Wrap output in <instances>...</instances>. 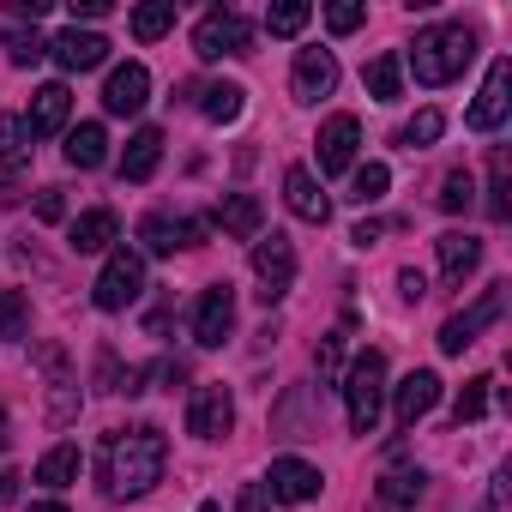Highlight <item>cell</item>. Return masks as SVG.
Returning <instances> with one entry per match:
<instances>
[{
  "instance_id": "obj_25",
  "label": "cell",
  "mask_w": 512,
  "mask_h": 512,
  "mask_svg": "<svg viewBox=\"0 0 512 512\" xmlns=\"http://www.w3.org/2000/svg\"><path fill=\"white\" fill-rule=\"evenodd\" d=\"M422 488H428V482H422V470H392V476H380V488H374V494H380V506L404 512V506H416V500H422Z\"/></svg>"
},
{
  "instance_id": "obj_21",
  "label": "cell",
  "mask_w": 512,
  "mask_h": 512,
  "mask_svg": "<svg viewBox=\"0 0 512 512\" xmlns=\"http://www.w3.org/2000/svg\"><path fill=\"white\" fill-rule=\"evenodd\" d=\"M260 223H266V205L253 199V193H223V205H217V229L223 235L253 241V235H260Z\"/></svg>"
},
{
  "instance_id": "obj_44",
  "label": "cell",
  "mask_w": 512,
  "mask_h": 512,
  "mask_svg": "<svg viewBox=\"0 0 512 512\" xmlns=\"http://www.w3.org/2000/svg\"><path fill=\"white\" fill-rule=\"evenodd\" d=\"M79 19H109V0H73V25Z\"/></svg>"
},
{
  "instance_id": "obj_11",
  "label": "cell",
  "mask_w": 512,
  "mask_h": 512,
  "mask_svg": "<svg viewBox=\"0 0 512 512\" xmlns=\"http://www.w3.org/2000/svg\"><path fill=\"white\" fill-rule=\"evenodd\" d=\"M506 91H512V61L500 55V61L488 67V79H482V97L470 103V127H476V133H494V127L506 121Z\"/></svg>"
},
{
  "instance_id": "obj_6",
  "label": "cell",
  "mask_w": 512,
  "mask_h": 512,
  "mask_svg": "<svg viewBox=\"0 0 512 512\" xmlns=\"http://www.w3.org/2000/svg\"><path fill=\"white\" fill-rule=\"evenodd\" d=\"M253 278H260V302H278L296 284V241L278 229L253 241Z\"/></svg>"
},
{
  "instance_id": "obj_29",
  "label": "cell",
  "mask_w": 512,
  "mask_h": 512,
  "mask_svg": "<svg viewBox=\"0 0 512 512\" xmlns=\"http://www.w3.org/2000/svg\"><path fill=\"white\" fill-rule=\"evenodd\" d=\"M163 31H175V0H151V7L133 13V37L139 43H157Z\"/></svg>"
},
{
  "instance_id": "obj_47",
  "label": "cell",
  "mask_w": 512,
  "mask_h": 512,
  "mask_svg": "<svg viewBox=\"0 0 512 512\" xmlns=\"http://www.w3.org/2000/svg\"><path fill=\"white\" fill-rule=\"evenodd\" d=\"M482 512H506V476H494V488H488V506Z\"/></svg>"
},
{
  "instance_id": "obj_9",
  "label": "cell",
  "mask_w": 512,
  "mask_h": 512,
  "mask_svg": "<svg viewBox=\"0 0 512 512\" xmlns=\"http://www.w3.org/2000/svg\"><path fill=\"white\" fill-rule=\"evenodd\" d=\"M229 428H235V398H229V386H199L193 404H187V434L223 440Z\"/></svg>"
},
{
  "instance_id": "obj_45",
  "label": "cell",
  "mask_w": 512,
  "mask_h": 512,
  "mask_svg": "<svg viewBox=\"0 0 512 512\" xmlns=\"http://www.w3.org/2000/svg\"><path fill=\"white\" fill-rule=\"evenodd\" d=\"M151 374H157V380H163V386H169V392H175V386H181V380H187V368H181V362H157V368H151Z\"/></svg>"
},
{
  "instance_id": "obj_3",
  "label": "cell",
  "mask_w": 512,
  "mask_h": 512,
  "mask_svg": "<svg viewBox=\"0 0 512 512\" xmlns=\"http://www.w3.org/2000/svg\"><path fill=\"white\" fill-rule=\"evenodd\" d=\"M344 410H350L356 434L380 428V410H386V356L380 350H362L350 362V374H344Z\"/></svg>"
},
{
  "instance_id": "obj_23",
  "label": "cell",
  "mask_w": 512,
  "mask_h": 512,
  "mask_svg": "<svg viewBox=\"0 0 512 512\" xmlns=\"http://www.w3.org/2000/svg\"><path fill=\"white\" fill-rule=\"evenodd\" d=\"M109 157V133H103V121H79L73 133H67V163L73 169H97Z\"/></svg>"
},
{
  "instance_id": "obj_27",
  "label": "cell",
  "mask_w": 512,
  "mask_h": 512,
  "mask_svg": "<svg viewBox=\"0 0 512 512\" xmlns=\"http://www.w3.org/2000/svg\"><path fill=\"white\" fill-rule=\"evenodd\" d=\"M31 163V127L19 115H0V169H19Z\"/></svg>"
},
{
  "instance_id": "obj_18",
  "label": "cell",
  "mask_w": 512,
  "mask_h": 512,
  "mask_svg": "<svg viewBox=\"0 0 512 512\" xmlns=\"http://www.w3.org/2000/svg\"><path fill=\"white\" fill-rule=\"evenodd\" d=\"M284 199H290V211L302 217V223H326L332 217V199L320 193V181H314V169H284Z\"/></svg>"
},
{
  "instance_id": "obj_19",
  "label": "cell",
  "mask_w": 512,
  "mask_h": 512,
  "mask_svg": "<svg viewBox=\"0 0 512 512\" xmlns=\"http://www.w3.org/2000/svg\"><path fill=\"white\" fill-rule=\"evenodd\" d=\"M139 241H145V253H175V247H199L205 241V229L199 223H187V217H145L139 223Z\"/></svg>"
},
{
  "instance_id": "obj_7",
  "label": "cell",
  "mask_w": 512,
  "mask_h": 512,
  "mask_svg": "<svg viewBox=\"0 0 512 512\" xmlns=\"http://www.w3.org/2000/svg\"><path fill=\"white\" fill-rule=\"evenodd\" d=\"M500 314H506V284H488L464 314H452V320L440 326V350H446V356H464V350L476 344V332H482V326H494Z\"/></svg>"
},
{
  "instance_id": "obj_39",
  "label": "cell",
  "mask_w": 512,
  "mask_h": 512,
  "mask_svg": "<svg viewBox=\"0 0 512 512\" xmlns=\"http://www.w3.org/2000/svg\"><path fill=\"white\" fill-rule=\"evenodd\" d=\"M49 55V43L37 37V31H25V37H13V67H37Z\"/></svg>"
},
{
  "instance_id": "obj_10",
  "label": "cell",
  "mask_w": 512,
  "mask_h": 512,
  "mask_svg": "<svg viewBox=\"0 0 512 512\" xmlns=\"http://www.w3.org/2000/svg\"><path fill=\"white\" fill-rule=\"evenodd\" d=\"M320 175H344L350 163H356V145H362V121L356 115H332L326 127H320Z\"/></svg>"
},
{
  "instance_id": "obj_16",
  "label": "cell",
  "mask_w": 512,
  "mask_h": 512,
  "mask_svg": "<svg viewBox=\"0 0 512 512\" xmlns=\"http://www.w3.org/2000/svg\"><path fill=\"white\" fill-rule=\"evenodd\" d=\"M434 247H440V278H446L452 290H458V284L476 272V260H482V241H476L470 229H446Z\"/></svg>"
},
{
  "instance_id": "obj_1",
  "label": "cell",
  "mask_w": 512,
  "mask_h": 512,
  "mask_svg": "<svg viewBox=\"0 0 512 512\" xmlns=\"http://www.w3.org/2000/svg\"><path fill=\"white\" fill-rule=\"evenodd\" d=\"M163 464H169V440L151 422L115 428L109 446H103V470H109V488L115 494H151L163 482Z\"/></svg>"
},
{
  "instance_id": "obj_15",
  "label": "cell",
  "mask_w": 512,
  "mask_h": 512,
  "mask_svg": "<svg viewBox=\"0 0 512 512\" xmlns=\"http://www.w3.org/2000/svg\"><path fill=\"white\" fill-rule=\"evenodd\" d=\"M266 488H272V500L302 506V500H314V494H320V470H314V464H302V458H272Z\"/></svg>"
},
{
  "instance_id": "obj_51",
  "label": "cell",
  "mask_w": 512,
  "mask_h": 512,
  "mask_svg": "<svg viewBox=\"0 0 512 512\" xmlns=\"http://www.w3.org/2000/svg\"><path fill=\"white\" fill-rule=\"evenodd\" d=\"M199 512H217V506H211V500H205V506H199Z\"/></svg>"
},
{
  "instance_id": "obj_37",
  "label": "cell",
  "mask_w": 512,
  "mask_h": 512,
  "mask_svg": "<svg viewBox=\"0 0 512 512\" xmlns=\"http://www.w3.org/2000/svg\"><path fill=\"white\" fill-rule=\"evenodd\" d=\"M440 133H446V115H440V109H422V115L404 127V145H434Z\"/></svg>"
},
{
  "instance_id": "obj_48",
  "label": "cell",
  "mask_w": 512,
  "mask_h": 512,
  "mask_svg": "<svg viewBox=\"0 0 512 512\" xmlns=\"http://www.w3.org/2000/svg\"><path fill=\"white\" fill-rule=\"evenodd\" d=\"M13 494H19V476H13V470H0V506H7Z\"/></svg>"
},
{
  "instance_id": "obj_26",
  "label": "cell",
  "mask_w": 512,
  "mask_h": 512,
  "mask_svg": "<svg viewBox=\"0 0 512 512\" xmlns=\"http://www.w3.org/2000/svg\"><path fill=\"white\" fill-rule=\"evenodd\" d=\"M199 109H205L211 121H235V115L247 109V91H241V85H229V79H217V85H205V91H199Z\"/></svg>"
},
{
  "instance_id": "obj_30",
  "label": "cell",
  "mask_w": 512,
  "mask_h": 512,
  "mask_svg": "<svg viewBox=\"0 0 512 512\" xmlns=\"http://www.w3.org/2000/svg\"><path fill=\"white\" fill-rule=\"evenodd\" d=\"M368 91L380 97V103H398V85H404V67H398V55H380V61H368Z\"/></svg>"
},
{
  "instance_id": "obj_20",
  "label": "cell",
  "mask_w": 512,
  "mask_h": 512,
  "mask_svg": "<svg viewBox=\"0 0 512 512\" xmlns=\"http://www.w3.org/2000/svg\"><path fill=\"white\" fill-rule=\"evenodd\" d=\"M67 115H73V91L55 79V85H43V91L31 97L25 127H31V139H43V133H61V127H67Z\"/></svg>"
},
{
  "instance_id": "obj_2",
  "label": "cell",
  "mask_w": 512,
  "mask_h": 512,
  "mask_svg": "<svg viewBox=\"0 0 512 512\" xmlns=\"http://www.w3.org/2000/svg\"><path fill=\"white\" fill-rule=\"evenodd\" d=\"M470 55H476V37H470L464 25H434V31L416 37L410 73H416V85H452V79L470 67Z\"/></svg>"
},
{
  "instance_id": "obj_50",
  "label": "cell",
  "mask_w": 512,
  "mask_h": 512,
  "mask_svg": "<svg viewBox=\"0 0 512 512\" xmlns=\"http://www.w3.org/2000/svg\"><path fill=\"white\" fill-rule=\"evenodd\" d=\"M31 512H67V506H61V500H37Z\"/></svg>"
},
{
  "instance_id": "obj_35",
  "label": "cell",
  "mask_w": 512,
  "mask_h": 512,
  "mask_svg": "<svg viewBox=\"0 0 512 512\" xmlns=\"http://www.w3.org/2000/svg\"><path fill=\"white\" fill-rule=\"evenodd\" d=\"M470 205H476V181H470L464 169H452V175L440 181V211L458 217V211H470Z\"/></svg>"
},
{
  "instance_id": "obj_36",
  "label": "cell",
  "mask_w": 512,
  "mask_h": 512,
  "mask_svg": "<svg viewBox=\"0 0 512 512\" xmlns=\"http://www.w3.org/2000/svg\"><path fill=\"white\" fill-rule=\"evenodd\" d=\"M25 326H31V302L19 290H7L0 296V338H25Z\"/></svg>"
},
{
  "instance_id": "obj_12",
  "label": "cell",
  "mask_w": 512,
  "mask_h": 512,
  "mask_svg": "<svg viewBox=\"0 0 512 512\" xmlns=\"http://www.w3.org/2000/svg\"><path fill=\"white\" fill-rule=\"evenodd\" d=\"M49 55L67 67V73H91V67H103L109 61V37H97V31H61L55 43H49Z\"/></svg>"
},
{
  "instance_id": "obj_14",
  "label": "cell",
  "mask_w": 512,
  "mask_h": 512,
  "mask_svg": "<svg viewBox=\"0 0 512 512\" xmlns=\"http://www.w3.org/2000/svg\"><path fill=\"white\" fill-rule=\"evenodd\" d=\"M434 404H440V374L416 368V374H404V380H398V398H392V410H398V428H416V422H422Z\"/></svg>"
},
{
  "instance_id": "obj_46",
  "label": "cell",
  "mask_w": 512,
  "mask_h": 512,
  "mask_svg": "<svg viewBox=\"0 0 512 512\" xmlns=\"http://www.w3.org/2000/svg\"><path fill=\"white\" fill-rule=\"evenodd\" d=\"M380 235H386V229H380V223H356V235H350V241H356V247H374V241H380Z\"/></svg>"
},
{
  "instance_id": "obj_28",
  "label": "cell",
  "mask_w": 512,
  "mask_h": 512,
  "mask_svg": "<svg viewBox=\"0 0 512 512\" xmlns=\"http://www.w3.org/2000/svg\"><path fill=\"white\" fill-rule=\"evenodd\" d=\"M37 482H49V488H67V482H79V446L67 440V446H55L43 464H37Z\"/></svg>"
},
{
  "instance_id": "obj_4",
  "label": "cell",
  "mask_w": 512,
  "mask_h": 512,
  "mask_svg": "<svg viewBox=\"0 0 512 512\" xmlns=\"http://www.w3.org/2000/svg\"><path fill=\"white\" fill-rule=\"evenodd\" d=\"M139 290H145V260H139L133 247H115L109 260H103V272H97V284H91V302L103 314H121V308L139 302Z\"/></svg>"
},
{
  "instance_id": "obj_5",
  "label": "cell",
  "mask_w": 512,
  "mask_h": 512,
  "mask_svg": "<svg viewBox=\"0 0 512 512\" xmlns=\"http://www.w3.org/2000/svg\"><path fill=\"white\" fill-rule=\"evenodd\" d=\"M193 55H199V61L253 55V25H247L235 7H223V13H205V19H199V31H193Z\"/></svg>"
},
{
  "instance_id": "obj_33",
  "label": "cell",
  "mask_w": 512,
  "mask_h": 512,
  "mask_svg": "<svg viewBox=\"0 0 512 512\" xmlns=\"http://www.w3.org/2000/svg\"><path fill=\"white\" fill-rule=\"evenodd\" d=\"M308 19H314L308 0H284V7H272V13H266V31H272V37H296Z\"/></svg>"
},
{
  "instance_id": "obj_32",
  "label": "cell",
  "mask_w": 512,
  "mask_h": 512,
  "mask_svg": "<svg viewBox=\"0 0 512 512\" xmlns=\"http://www.w3.org/2000/svg\"><path fill=\"white\" fill-rule=\"evenodd\" d=\"M386 187H392V169H386V163H368V169H356L350 199H356V205H380V199H386Z\"/></svg>"
},
{
  "instance_id": "obj_40",
  "label": "cell",
  "mask_w": 512,
  "mask_h": 512,
  "mask_svg": "<svg viewBox=\"0 0 512 512\" xmlns=\"http://www.w3.org/2000/svg\"><path fill=\"white\" fill-rule=\"evenodd\" d=\"M362 19H368V7H326V25H332V37H350Z\"/></svg>"
},
{
  "instance_id": "obj_22",
  "label": "cell",
  "mask_w": 512,
  "mask_h": 512,
  "mask_svg": "<svg viewBox=\"0 0 512 512\" xmlns=\"http://www.w3.org/2000/svg\"><path fill=\"white\" fill-rule=\"evenodd\" d=\"M157 163H163V133L157 127H139L127 139V151H121V181H151Z\"/></svg>"
},
{
  "instance_id": "obj_49",
  "label": "cell",
  "mask_w": 512,
  "mask_h": 512,
  "mask_svg": "<svg viewBox=\"0 0 512 512\" xmlns=\"http://www.w3.org/2000/svg\"><path fill=\"white\" fill-rule=\"evenodd\" d=\"M7 446H13V422H7V416H0V452H7Z\"/></svg>"
},
{
  "instance_id": "obj_24",
  "label": "cell",
  "mask_w": 512,
  "mask_h": 512,
  "mask_svg": "<svg viewBox=\"0 0 512 512\" xmlns=\"http://www.w3.org/2000/svg\"><path fill=\"white\" fill-rule=\"evenodd\" d=\"M67 241H73V253H103V247L115 241V211H103V205H97V211H85V217L73 223V235H67Z\"/></svg>"
},
{
  "instance_id": "obj_13",
  "label": "cell",
  "mask_w": 512,
  "mask_h": 512,
  "mask_svg": "<svg viewBox=\"0 0 512 512\" xmlns=\"http://www.w3.org/2000/svg\"><path fill=\"white\" fill-rule=\"evenodd\" d=\"M145 97H151V73H145L139 61L115 67V73H109V85H103V109H109V115H139V109H145Z\"/></svg>"
},
{
  "instance_id": "obj_38",
  "label": "cell",
  "mask_w": 512,
  "mask_h": 512,
  "mask_svg": "<svg viewBox=\"0 0 512 512\" xmlns=\"http://www.w3.org/2000/svg\"><path fill=\"white\" fill-rule=\"evenodd\" d=\"M338 362H344V332L320 338V350H314V374H320V380H332V374H338Z\"/></svg>"
},
{
  "instance_id": "obj_43",
  "label": "cell",
  "mask_w": 512,
  "mask_h": 512,
  "mask_svg": "<svg viewBox=\"0 0 512 512\" xmlns=\"http://www.w3.org/2000/svg\"><path fill=\"white\" fill-rule=\"evenodd\" d=\"M398 290H404V302H422V296H428V278H422L416 266H404V272H398Z\"/></svg>"
},
{
  "instance_id": "obj_34",
  "label": "cell",
  "mask_w": 512,
  "mask_h": 512,
  "mask_svg": "<svg viewBox=\"0 0 512 512\" xmlns=\"http://www.w3.org/2000/svg\"><path fill=\"white\" fill-rule=\"evenodd\" d=\"M488 217L494 223L512 217V199H506V151H494V163H488Z\"/></svg>"
},
{
  "instance_id": "obj_8",
  "label": "cell",
  "mask_w": 512,
  "mask_h": 512,
  "mask_svg": "<svg viewBox=\"0 0 512 512\" xmlns=\"http://www.w3.org/2000/svg\"><path fill=\"white\" fill-rule=\"evenodd\" d=\"M229 332H235V290L229 284H211L199 296V308H193V344L199 350H217Z\"/></svg>"
},
{
  "instance_id": "obj_31",
  "label": "cell",
  "mask_w": 512,
  "mask_h": 512,
  "mask_svg": "<svg viewBox=\"0 0 512 512\" xmlns=\"http://www.w3.org/2000/svg\"><path fill=\"white\" fill-rule=\"evenodd\" d=\"M488 386H494L488 374H476V380H464V386H458V398H452V422H458V428H464V422H476V416L488 410Z\"/></svg>"
},
{
  "instance_id": "obj_17",
  "label": "cell",
  "mask_w": 512,
  "mask_h": 512,
  "mask_svg": "<svg viewBox=\"0 0 512 512\" xmlns=\"http://www.w3.org/2000/svg\"><path fill=\"white\" fill-rule=\"evenodd\" d=\"M332 85H338L332 49H302V55H296V97H302V103H320V97H332Z\"/></svg>"
},
{
  "instance_id": "obj_42",
  "label": "cell",
  "mask_w": 512,
  "mask_h": 512,
  "mask_svg": "<svg viewBox=\"0 0 512 512\" xmlns=\"http://www.w3.org/2000/svg\"><path fill=\"white\" fill-rule=\"evenodd\" d=\"M235 512H272V494H266L260 482H247V488L235 494Z\"/></svg>"
},
{
  "instance_id": "obj_41",
  "label": "cell",
  "mask_w": 512,
  "mask_h": 512,
  "mask_svg": "<svg viewBox=\"0 0 512 512\" xmlns=\"http://www.w3.org/2000/svg\"><path fill=\"white\" fill-rule=\"evenodd\" d=\"M61 217H67L61 187H43V193H37V223H61Z\"/></svg>"
}]
</instances>
